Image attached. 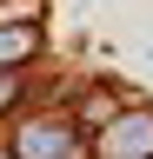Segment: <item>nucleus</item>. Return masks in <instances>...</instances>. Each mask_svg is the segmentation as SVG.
I'll return each mask as SVG.
<instances>
[{"label":"nucleus","instance_id":"f257e3e1","mask_svg":"<svg viewBox=\"0 0 153 159\" xmlns=\"http://www.w3.org/2000/svg\"><path fill=\"white\" fill-rule=\"evenodd\" d=\"M33 47H40V27H7V33H0V66H13V60H27Z\"/></svg>","mask_w":153,"mask_h":159}]
</instances>
